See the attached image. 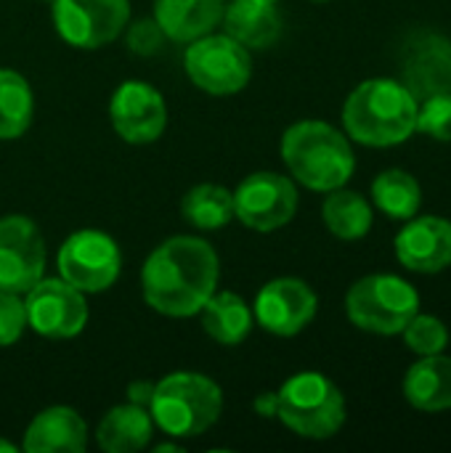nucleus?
<instances>
[{
    "label": "nucleus",
    "instance_id": "f257e3e1",
    "mask_svg": "<svg viewBox=\"0 0 451 453\" xmlns=\"http://www.w3.org/2000/svg\"><path fill=\"white\" fill-rule=\"evenodd\" d=\"M221 263L215 250L197 236L165 239L144 263V300L162 316L189 319L215 295Z\"/></svg>",
    "mask_w": 451,
    "mask_h": 453
},
{
    "label": "nucleus",
    "instance_id": "f03ea898",
    "mask_svg": "<svg viewBox=\"0 0 451 453\" xmlns=\"http://www.w3.org/2000/svg\"><path fill=\"white\" fill-rule=\"evenodd\" d=\"M420 101L401 80L372 77L356 85L343 104L346 135L369 149H391L417 133Z\"/></svg>",
    "mask_w": 451,
    "mask_h": 453
},
{
    "label": "nucleus",
    "instance_id": "7ed1b4c3",
    "mask_svg": "<svg viewBox=\"0 0 451 453\" xmlns=\"http://www.w3.org/2000/svg\"><path fill=\"white\" fill-rule=\"evenodd\" d=\"M282 159L292 178L311 191H335L356 173L348 135L322 119H300L282 135Z\"/></svg>",
    "mask_w": 451,
    "mask_h": 453
},
{
    "label": "nucleus",
    "instance_id": "20e7f679",
    "mask_svg": "<svg viewBox=\"0 0 451 453\" xmlns=\"http://www.w3.org/2000/svg\"><path fill=\"white\" fill-rule=\"evenodd\" d=\"M149 411L154 425L170 438L205 435L223 411L221 388L197 372H175L154 385Z\"/></svg>",
    "mask_w": 451,
    "mask_h": 453
},
{
    "label": "nucleus",
    "instance_id": "39448f33",
    "mask_svg": "<svg viewBox=\"0 0 451 453\" xmlns=\"http://www.w3.org/2000/svg\"><path fill=\"white\" fill-rule=\"evenodd\" d=\"M276 417L300 438L327 441L346 425V398L330 377L300 372L276 393Z\"/></svg>",
    "mask_w": 451,
    "mask_h": 453
},
{
    "label": "nucleus",
    "instance_id": "423d86ee",
    "mask_svg": "<svg viewBox=\"0 0 451 453\" xmlns=\"http://www.w3.org/2000/svg\"><path fill=\"white\" fill-rule=\"evenodd\" d=\"M348 321L377 337H396L420 313V292L401 276L369 273L351 284L346 295Z\"/></svg>",
    "mask_w": 451,
    "mask_h": 453
},
{
    "label": "nucleus",
    "instance_id": "0eeeda50",
    "mask_svg": "<svg viewBox=\"0 0 451 453\" xmlns=\"http://www.w3.org/2000/svg\"><path fill=\"white\" fill-rule=\"evenodd\" d=\"M183 69L199 90L210 96H234L250 82L253 58L250 50L231 35L207 32L189 42Z\"/></svg>",
    "mask_w": 451,
    "mask_h": 453
},
{
    "label": "nucleus",
    "instance_id": "6e6552de",
    "mask_svg": "<svg viewBox=\"0 0 451 453\" xmlns=\"http://www.w3.org/2000/svg\"><path fill=\"white\" fill-rule=\"evenodd\" d=\"M58 273L66 284L82 295H96L109 289L122 268V255L117 242L104 231H77L58 250Z\"/></svg>",
    "mask_w": 451,
    "mask_h": 453
},
{
    "label": "nucleus",
    "instance_id": "1a4fd4ad",
    "mask_svg": "<svg viewBox=\"0 0 451 453\" xmlns=\"http://www.w3.org/2000/svg\"><path fill=\"white\" fill-rule=\"evenodd\" d=\"M130 19L128 0H53V27L74 48L93 50L112 42Z\"/></svg>",
    "mask_w": 451,
    "mask_h": 453
},
{
    "label": "nucleus",
    "instance_id": "9d476101",
    "mask_svg": "<svg viewBox=\"0 0 451 453\" xmlns=\"http://www.w3.org/2000/svg\"><path fill=\"white\" fill-rule=\"evenodd\" d=\"M298 212V188L279 173H253L234 191V215L253 231L268 234Z\"/></svg>",
    "mask_w": 451,
    "mask_h": 453
},
{
    "label": "nucleus",
    "instance_id": "9b49d317",
    "mask_svg": "<svg viewBox=\"0 0 451 453\" xmlns=\"http://www.w3.org/2000/svg\"><path fill=\"white\" fill-rule=\"evenodd\" d=\"M27 326L48 340L77 337L88 324V303L80 289L64 279H40L24 300Z\"/></svg>",
    "mask_w": 451,
    "mask_h": 453
},
{
    "label": "nucleus",
    "instance_id": "f8f14e48",
    "mask_svg": "<svg viewBox=\"0 0 451 453\" xmlns=\"http://www.w3.org/2000/svg\"><path fill=\"white\" fill-rule=\"evenodd\" d=\"M45 271V242L24 215L0 218V289L27 295Z\"/></svg>",
    "mask_w": 451,
    "mask_h": 453
},
{
    "label": "nucleus",
    "instance_id": "ddd939ff",
    "mask_svg": "<svg viewBox=\"0 0 451 453\" xmlns=\"http://www.w3.org/2000/svg\"><path fill=\"white\" fill-rule=\"evenodd\" d=\"M316 308V292L303 279L282 276L263 284V289L255 297L253 316L268 334L295 337L314 321Z\"/></svg>",
    "mask_w": 451,
    "mask_h": 453
},
{
    "label": "nucleus",
    "instance_id": "4468645a",
    "mask_svg": "<svg viewBox=\"0 0 451 453\" xmlns=\"http://www.w3.org/2000/svg\"><path fill=\"white\" fill-rule=\"evenodd\" d=\"M109 117L117 135L128 143H152L167 125L165 98L157 88L141 80H128L114 90Z\"/></svg>",
    "mask_w": 451,
    "mask_h": 453
},
{
    "label": "nucleus",
    "instance_id": "2eb2a0df",
    "mask_svg": "<svg viewBox=\"0 0 451 453\" xmlns=\"http://www.w3.org/2000/svg\"><path fill=\"white\" fill-rule=\"evenodd\" d=\"M399 263L423 276H433L451 268V220L441 215H415L404 220V228L393 242Z\"/></svg>",
    "mask_w": 451,
    "mask_h": 453
},
{
    "label": "nucleus",
    "instance_id": "dca6fc26",
    "mask_svg": "<svg viewBox=\"0 0 451 453\" xmlns=\"http://www.w3.org/2000/svg\"><path fill=\"white\" fill-rule=\"evenodd\" d=\"M401 82L417 101L451 90V40L439 32H420L404 48Z\"/></svg>",
    "mask_w": 451,
    "mask_h": 453
},
{
    "label": "nucleus",
    "instance_id": "f3484780",
    "mask_svg": "<svg viewBox=\"0 0 451 453\" xmlns=\"http://www.w3.org/2000/svg\"><path fill=\"white\" fill-rule=\"evenodd\" d=\"M85 443L88 427L69 406H51L40 411L24 435V451L29 453H82Z\"/></svg>",
    "mask_w": 451,
    "mask_h": 453
},
{
    "label": "nucleus",
    "instance_id": "a211bd4d",
    "mask_svg": "<svg viewBox=\"0 0 451 453\" xmlns=\"http://www.w3.org/2000/svg\"><path fill=\"white\" fill-rule=\"evenodd\" d=\"M404 398L423 414L451 411V358L444 353L420 356L404 374Z\"/></svg>",
    "mask_w": 451,
    "mask_h": 453
},
{
    "label": "nucleus",
    "instance_id": "6ab92c4d",
    "mask_svg": "<svg viewBox=\"0 0 451 453\" xmlns=\"http://www.w3.org/2000/svg\"><path fill=\"white\" fill-rule=\"evenodd\" d=\"M221 21L226 27V35L253 50L271 48L282 35V16L276 11V3L266 0H231L229 5H223Z\"/></svg>",
    "mask_w": 451,
    "mask_h": 453
},
{
    "label": "nucleus",
    "instance_id": "aec40b11",
    "mask_svg": "<svg viewBox=\"0 0 451 453\" xmlns=\"http://www.w3.org/2000/svg\"><path fill=\"white\" fill-rule=\"evenodd\" d=\"M223 0H154V21L165 37L191 42L215 29L223 16Z\"/></svg>",
    "mask_w": 451,
    "mask_h": 453
},
{
    "label": "nucleus",
    "instance_id": "412c9836",
    "mask_svg": "<svg viewBox=\"0 0 451 453\" xmlns=\"http://www.w3.org/2000/svg\"><path fill=\"white\" fill-rule=\"evenodd\" d=\"M154 433V419L146 406L125 403L114 406L98 425L96 438L101 451L106 453H136L149 446Z\"/></svg>",
    "mask_w": 451,
    "mask_h": 453
},
{
    "label": "nucleus",
    "instance_id": "4be33fe9",
    "mask_svg": "<svg viewBox=\"0 0 451 453\" xmlns=\"http://www.w3.org/2000/svg\"><path fill=\"white\" fill-rule=\"evenodd\" d=\"M322 220L332 236H338L343 242H359L372 231L375 210L364 194L348 191L346 186H340V188L330 191V196L324 199Z\"/></svg>",
    "mask_w": 451,
    "mask_h": 453
},
{
    "label": "nucleus",
    "instance_id": "5701e85b",
    "mask_svg": "<svg viewBox=\"0 0 451 453\" xmlns=\"http://www.w3.org/2000/svg\"><path fill=\"white\" fill-rule=\"evenodd\" d=\"M202 326L205 332L221 345H239L247 340L253 329V311L250 305L234 292H215L202 305Z\"/></svg>",
    "mask_w": 451,
    "mask_h": 453
},
{
    "label": "nucleus",
    "instance_id": "b1692460",
    "mask_svg": "<svg viewBox=\"0 0 451 453\" xmlns=\"http://www.w3.org/2000/svg\"><path fill=\"white\" fill-rule=\"evenodd\" d=\"M372 204L391 220H409L423 207V186L401 167L383 170L372 180Z\"/></svg>",
    "mask_w": 451,
    "mask_h": 453
},
{
    "label": "nucleus",
    "instance_id": "393cba45",
    "mask_svg": "<svg viewBox=\"0 0 451 453\" xmlns=\"http://www.w3.org/2000/svg\"><path fill=\"white\" fill-rule=\"evenodd\" d=\"M183 218L202 231L223 228L234 220V194L215 183H199L181 202Z\"/></svg>",
    "mask_w": 451,
    "mask_h": 453
},
{
    "label": "nucleus",
    "instance_id": "a878e982",
    "mask_svg": "<svg viewBox=\"0 0 451 453\" xmlns=\"http://www.w3.org/2000/svg\"><path fill=\"white\" fill-rule=\"evenodd\" d=\"M32 111L35 101L29 82L13 69H0V141L24 135L32 122Z\"/></svg>",
    "mask_w": 451,
    "mask_h": 453
},
{
    "label": "nucleus",
    "instance_id": "bb28decb",
    "mask_svg": "<svg viewBox=\"0 0 451 453\" xmlns=\"http://www.w3.org/2000/svg\"><path fill=\"white\" fill-rule=\"evenodd\" d=\"M407 348L415 356H436L449 348V329L439 316L417 313L401 332Z\"/></svg>",
    "mask_w": 451,
    "mask_h": 453
},
{
    "label": "nucleus",
    "instance_id": "cd10ccee",
    "mask_svg": "<svg viewBox=\"0 0 451 453\" xmlns=\"http://www.w3.org/2000/svg\"><path fill=\"white\" fill-rule=\"evenodd\" d=\"M417 133L451 143V90L449 93H436L420 101L417 109Z\"/></svg>",
    "mask_w": 451,
    "mask_h": 453
},
{
    "label": "nucleus",
    "instance_id": "c85d7f7f",
    "mask_svg": "<svg viewBox=\"0 0 451 453\" xmlns=\"http://www.w3.org/2000/svg\"><path fill=\"white\" fill-rule=\"evenodd\" d=\"M27 326V308L24 300L13 292L0 289V348L19 342Z\"/></svg>",
    "mask_w": 451,
    "mask_h": 453
},
{
    "label": "nucleus",
    "instance_id": "c756f323",
    "mask_svg": "<svg viewBox=\"0 0 451 453\" xmlns=\"http://www.w3.org/2000/svg\"><path fill=\"white\" fill-rule=\"evenodd\" d=\"M162 42H165V32L152 19H141V21L130 24V29H128V48L138 56L157 53L162 48Z\"/></svg>",
    "mask_w": 451,
    "mask_h": 453
},
{
    "label": "nucleus",
    "instance_id": "7c9ffc66",
    "mask_svg": "<svg viewBox=\"0 0 451 453\" xmlns=\"http://www.w3.org/2000/svg\"><path fill=\"white\" fill-rule=\"evenodd\" d=\"M152 393H154V385H152V382H133V385L128 388V401H130V403H138V406H146V409H149Z\"/></svg>",
    "mask_w": 451,
    "mask_h": 453
},
{
    "label": "nucleus",
    "instance_id": "2f4dec72",
    "mask_svg": "<svg viewBox=\"0 0 451 453\" xmlns=\"http://www.w3.org/2000/svg\"><path fill=\"white\" fill-rule=\"evenodd\" d=\"M255 411L263 417H276V393H266L255 401Z\"/></svg>",
    "mask_w": 451,
    "mask_h": 453
},
{
    "label": "nucleus",
    "instance_id": "473e14b6",
    "mask_svg": "<svg viewBox=\"0 0 451 453\" xmlns=\"http://www.w3.org/2000/svg\"><path fill=\"white\" fill-rule=\"evenodd\" d=\"M0 451H16V449H13L11 443H5V441H0Z\"/></svg>",
    "mask_w": 451,
    "mask_h": 453
},
{
    "label": "nucleus",
    "instance_id": "72a5a7b5",
    "mask_svg": "<svg viewBox=\"0 0 451 453\" xmlns=\"http://www.w3.org/2000/svg\"><path fill=\"white\" fill-rule=\"evenodd\" d=\"M266 3H279V0H266Z\"/></svg>",
    "mask_w": 451,
    "mask_h": 453
},
{
    "label": "nucleus",
    "instance_id": "f704fd0d",
    "mask_svg": "<svg viewBox=\"0 0 451 453\" xmlns=\"http://www.w3.org/2000/svg\"><path fill=\"white\" fill-rule=\"evenodd\" d=\"M316 3H327V0H316Z\"/></svg>",
    "mask_w": 451,
    "mask_h": 453
}]
</instances>
